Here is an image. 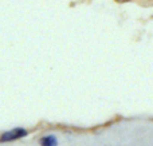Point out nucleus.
Instances as JSON below:
<instances>
[{
	"label": "nucleus",
	"instance_id": "obj_1",
	"mask_svg": "<svg viewBox=\"0 0 153 146\" xmlns=\"http://www.w3.org/2000/svg\"><path fill=\"white\" fill-rule=\"evenodd\" d=\"M27 130L23 128H16V129H12V130H8L5 133L1 134L0 137V142H10V141H15V139H19V138H23V137L27 136Z\"/></svg>",
	"mask_w": 153,
	"mask_h": 146
},
{
	"label": "nucleus",
	"instance_id": "obj_2",
	"mask_svg": "<svg viewBox=\"0 0 153 146\" xmlns=\"http://www.w3.org/2000/svg\"><path fill=\"white\" fill-rule=\"evenodd\" d=\"M40 146H56L58 145V139H56L55 136H53V134H50V136H45L40 138L39 141Z\"/></svg>",
	"mask_w": 153,
	"mask_h": 146
}]
</instances>
